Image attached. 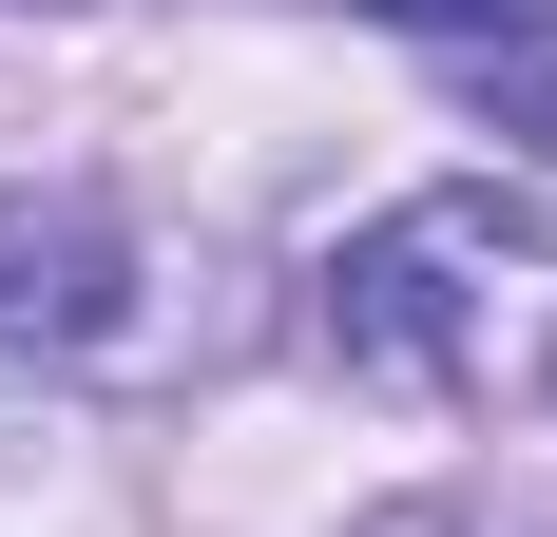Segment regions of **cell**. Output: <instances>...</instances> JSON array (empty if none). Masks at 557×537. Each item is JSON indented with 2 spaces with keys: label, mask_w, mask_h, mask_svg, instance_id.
I'll list each match as a JSON object with an SVG mask.
<instances>
[{
  "label": "cell",
  "mask_w": 557,
  "mask_h": 537,
  "mask_svg": "<svg viewBox=\"0 0 557 537\" xmlns=\"http://www.w3.org/2000/svg\"><path fill=\"white\" fill-rule=\"evenodd\" d=\"M519 268H539V192H404V212H366L308 268V326L366 384H461Z\"/></svg>",
  "instance_id": "1"
},
{
  "label": "cell",
  "mask_w": 557,
  "mask_h": 537,
  "mask_svg": "<svg viewBox=\"0 0 557 537\" xmlns=\"http://www.w3.org/2000/svg\"><path fill=\"white\" fill-rule=\"evenodd\" d=\"M135 288H154V250L115 192H0V365H115Z\"/></svg>",
  "instance_id": "2"
},
{
  "label": "cell",
  "mask_w": 557,
  "mask_h": 537,
  "mask_svg": "<svg viewBox=\"0 0 557 537\" xmlns=\"http://www.w3.org/2000/svg\"><path fill=\"white\" fill-rule=\"evenodd\" d=\"M461 97H481V135H539V154H557V20H481Z\"/></svg>",
  "instance_id": "3"
},
{
  "label": "cell",
  "mask_w": 557,
  "mask_h": 537,
  "mask_svg": "<svg viewBox=\"0 0 557 537\" xmlns=\"http://www.w3.org/2000/svg\"><path fill=\"white\" fill-rule=\"evenodd\" d=\"M366 20H423V39H481V20H519V0H366Z\"/></svg>",
  "instance_id": "4"
}]
</instances>
